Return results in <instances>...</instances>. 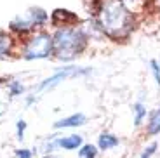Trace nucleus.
<instances>
[{
	"label": "nucleus",
	"instance_id": "1",
	"mask_svg": "<svg viewBox=\"0 0 160 158\" xmlns=\"http://www.w3.org/2000/svg\"><path fill=\"white\" fill-rule=\"evenodd\" d=\"M98 26L112 38H122L132 28V14L122 0H103L98 9Z\"/></svg>",
	"mask_w": 160,
	"mask_h": 158
},
{
	"label": "nucleus",
	"instance_id": "2",
	"mask_svg": "<svg viewBox=\"0 0 160 158\" xmlns=\"http://www.w3.org/2000/svg\"><path fill=\"white\" fill-rule=\"evenodd\" d=\"M87 44V35L78 28H61L58 30L56 35L52 37V45L54 52L59 59H73L84 51Z\"/></svg>",
	"mask_w": 160,
	"mask_h": 158
},
{
	"label": "nucleus",
	"instance_id": "3",
	"mask_svg": "<svg viewBox=\"0 0 160 158\" xmlns=\"http://www.w3.org/2000/svg\"><path fill=\"white\" fill-rule=\"evenodd\" d=\"M54 52V45H52V37L47 33H37L35 37L26 42L23 49V57L24 59H44Z\"/></svg>",
	"mask_w": 160,
	"mask_h": 158
},
{
	"label": "nucleus",
	"instance_id": "4",
	"mask_svg": "<svg viewBox=\"0 0 160 158\" xmlns=\"http://www.w3.org/2000/svg\"><path fill=\"white\" fill-rule=\"evenodd\" d=\"M87 73H91V68H78V66H66V68H61V70H58L52 77H49V78H45L42 83H38L37 92L54 89L56 85H59V83L64 82L66 78H72V77H80V75H87Z\"/></svg>",
	"mask_w": 160,
	"mask_h": 158
},
{
	"label": "nucleus",
	"instance_id": "5",
	"mask_svg": "<svg viewBox=\"0 0 160 158\" xmlns=\"http://www.w3.org/2000/svg\"><path fill=\"white\" fill-rule=\"evenodd\" d=\"M47 12L42 11V9H30L28 14L24 16H18L16 19L11 21V28L14 32H28L32 28L38 26V24H44L47 21Z\"/></svg>",
	"mask_w": 160,
	"mask_h": 158
},
{
	"label": "nucleus",
	"instance_id": "6",
	"mask_svg": "<svg viewBox=\"0 0 160 158\" xmlns=\"http://www.w3.org/2000/svg\"><path fill=\"white\" fill-rule=\"evenodd\" d=\"M85 115L84 113H73L70 115V116H66V118H61L58 120L56 123H54V129L56 131H59V129H73V127H82L85 123Z\"/></svg>",
	"mask_w": 160,
	"mask_h": 158
},
{
	"label": "nucleus",
	"instance_id": "7",
	"mask_svg": "<svg viewBox=\"0 0 160 158\" xmlns=\"http://www.w3.org/2000/svg\"><path fill=\"white\" fill-rule=\"evenodd\" d=\"M84 142V137L78 134H72V136H64V137H56V144L58 148H63L66 151H73V150H80Z\"/></svg>",
	"mask_w": 160,
	"mask_h": 158
},
{
	"label": "nucleus",
	"instance_id": "8",
	"mask_svg": "<svg viewBox=\"0 0 160 158\" xmlns=\"http://www.w3.org/2000/svg\"><path fill=\"white\" fill-rule=\"evenodd\" d=\"M120 144V139L117 137L115 134H108V132H103L98 139V148L101 151H108V150H113Z\"/></svg>",
	"mask_w": 160,
	"mask_h": 158
},
{
	"label": "nucleus",
	"instance_id": "9",
	"mask_svg": "<svg viewBox=\"0 0 160 158\" xmlns=\"http://www.w3.org/2000/svg\"><path fill=\"white\" fill-rule=\"evenodd\" d=\"M59 19L63 21V26H70V23L78 21V17H77L75 14H72L70 11H61V9H58V11L52 14V23H58Z\"/></svg>",
	"mask_w": 160,
	"mask_h": 158
},
{
	"label": "nucleus",
	"instance_id": "10",
	"mask_svg": "<svg viewBox=\"0 0 160 158\" xmlns=\"http://www.w3.org/2000/svg\"><path fill=\"white\" fill-rule=\"evenodd\" d=\"M148 134L150 136L160 134V108L150 113V118H148Z\"/></svg>",
	"mask_w": 160,
	"mask_h": 158
},
{
	"label": "nucleus",
	"instance_id": "11",
	"mask_svg": "<svg viewBox=\"0 0 160 158\" xmlns=\"http://www.w3.org/2000/svg\"><path fill=\"white\" fill-rule=\"evenodd\" d=\"M132 113H134V125L139 127L141 123H143V120L146 118V106H144L141 101H138V103L132 104Z\"/></svg>",
	"mask_w": 160,
	"mask_h": 158
},
{
	"label": "nucleus",
	"instance_id": "12",
	"mask_svg": "<svg viewBox=\"0 0 160 158\" xmlns=\"http://www.w3.org/2000/svg\"><path fill=\"white\" fill-rule=\"evenodd\" d=\"M80 158H96L98 156V146L94 144H82L78 150Z\"/></svg>",
	"mask_w": 160,
	"mask_h": 158
},
{
	"label": "nucleus",
	"instance_id": "13",
	"mask_svg": "<svg viewBox=\"0 0 160 158\" xmlns=\"http://www.w3.org/2000/svg\"><path fill=\"white\" fill-rule=\"evenodd\" d=\"M9 49H11V38H9V35L0 33V57L4 54H7Z\"/></svg>",
	"mask_w": 160,
	"mask_h": 158
},
{
	"label": "nucleus",
	"instance_id": "14",
	"mask_svg": "<svg viewBox=\"0 0 160 158\" xmlns=\"http://www.w3.org/2000/svg\"><path fill=\"white\" fill-rule=\"evenodd\" d=\"M23 91H24V87L18 80H12L11 85H9V94L11 96H19V94H23Z\"/></svg>",
	"mask_w": 160,
	"mask_h": 158
},
{
	"label": "nucleus",
	"instance_id": "15",
	"mask_svg": "<svg viewBox=\"0 0 160 158\" xmlns=\"http://www.w3.org/2000/svg\"><path fill=\"white\" fill-rule=\"evenodd\" d=\"M150 66H152V73H153V77H155L157 85L160 87V64H158V61L152 59V61H150Z\"/></svg>",
	"mask_w": 160,
	"mask_h": 158
},
{
	"label": "nucleus",
	"instance_id": "16",
	"mask_svg": "<svg viewBox=\"0 0 160 158\" xmlns=\"http://www.w3.org/2000/svg\"><path fill=\"white\" fill-rule=\"evenodd\" d=\"M157 148H158V144H157V142H152V144H148V146L143 150V153H141L139 158H152L153 155H155Z\"/></svg>",
	"mask_w": 160,
	"mask_h": 158
},
{
	"label": "nucleus",
	"instance_id": "17",
	"mask_svg": "<svg viewBox=\"0 0 160 158\" xmlns=\"http://www.w3.org/2000/svg\"><path fill=\"white\" fill-rule=\"evenodd\" d=\"M24 131H26V122L24 120H18L16 123V134H18V139L23 141L24 139Z\"/></svg>",
	"mask_w": 160,
	"mask_h": 158
},
{
	"label": "nucleus",
	"instance_id": "18",
	"mask_svg": "<svg viewBox=\"0 0 160 158\" xmlns=\"http://www.w3.org/2000/svg\"><path fill=\"white\" fill-rule=\"evenodd\" d=\"M33 151L26 150V148H21V150H16V158H32Z\"/></svg>",
	"mask_w": 160,
	"mask_h": 158
},
{
	"label": "nucleus",
	"instance_id": "19",
	"mask_svg": "<svg viewBox=\"0 0 160 158\" xmlns=\"http://www.w3.org/2000/svg\"><path fill=\"white\" fill-rule=\"evenodd\" d=\"M2 108H4V104H0V115H4V110H2Z\"/></svg>",
	"mask_w": 160,
	"mask_h": 158
},
{
	"label": "nucleus",
	"instance_id": "20",
	"mask_svg": "<svg viewBox=\"0 0 160 158\" xmlns=\"http://www.w3.org/2000/svg\"><path fill=\"white\" fill-rule=\"evenodd\" d=\"M49 158H58V156H49Z\"/></svg>",
	"mask_w": 160,
	"mask_h": 158
},
{
	"label": "nucleus",
	"instance_id": "21",
	"mask_svg": "<svg viewBox=\"0 0 160 158\" xmlns=\"http://www.w3.org/2000/svg\"><path fill=\"white\" fill-rule=\"evenodd\" d=\"M158 64H160V63H158Z\"/></svg>",
	"mask_w": 160,
	"mask_h": 158
}]
</instances>
